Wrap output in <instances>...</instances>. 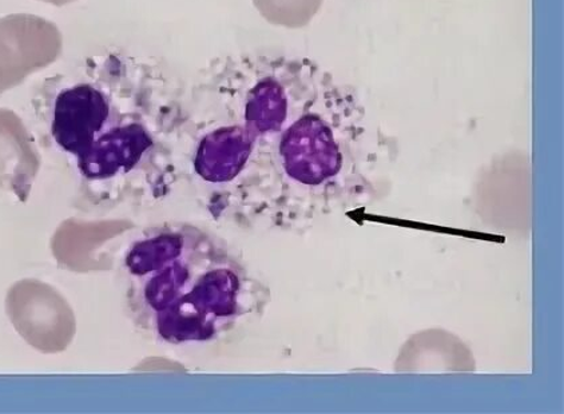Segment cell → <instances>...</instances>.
<instances>
[{"mask_svg": "<svg viewBox=\"0 0 564 414\" xmlns=\"http://www.w3.org/2000/svg\"><path fill=\"white\" fill-rule=\"evenodd\" d=\"M352 89L325 80L308 108L279 135L278 153L284 172L301 185L318 186L340 172L344 119L355 111Z\"/></svg>", "mask_w": 564, "mask_h": 414, "instance_id": "obj_2", "label": "cell"}, {"mask_svg": "<svg viewBox=\"0 0 564 414\" xmlns=\"http://www.w3.org/2000/svg\"><path fill=\"white\" fill-rule=\"evenodd\" d=\"M122 271L134 322L167 344L216 340L253 307L246 269L192 226L149 229L130 244Z\"/></svg>", "mask_w": 564, "mask_h": 414, "instance_id": "obj_1", "label": "cell"}, {"mask_svg": "<svg viewBox=\"0 0 564 414\" xmlns=\"http://www.w3.org/2000/svg\"><path fill=\"white\" fill-rule=\"evenodd\" d=\"M259 143L242 123L231 119L200 138L194 167L200 177L213 184L229 182L247 165Z\"/></svg>", "mask_w": 564, "mask_h": 414, "instance_id": "obj_3", "label": "cell"}]
</instances>
